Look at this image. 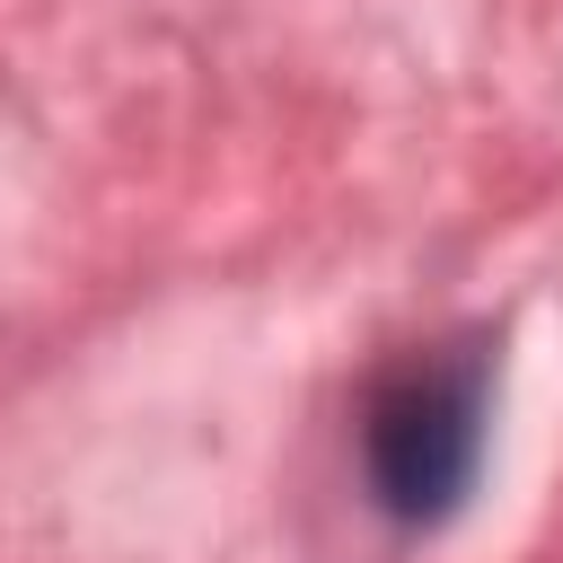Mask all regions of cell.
I'll return each instance as SVG.
<instances>
[{
  "instance_id": "1",
  "label": "cell",
  "mask_w": 563,
  "mask_h": 563,
  "mask_svg": "<svg viewBox=\"0 0 563 563\" xmlns=\"http://www.w3.org/2000/svg\"><path fill=\"white\" fill-rule=\"evenodd\" d=\"M484 422H493V352L484 343H440V352L396 361L361 413L369 501L396 528L457 519L484 475Z\"/></svg>"
}]
</instances>
